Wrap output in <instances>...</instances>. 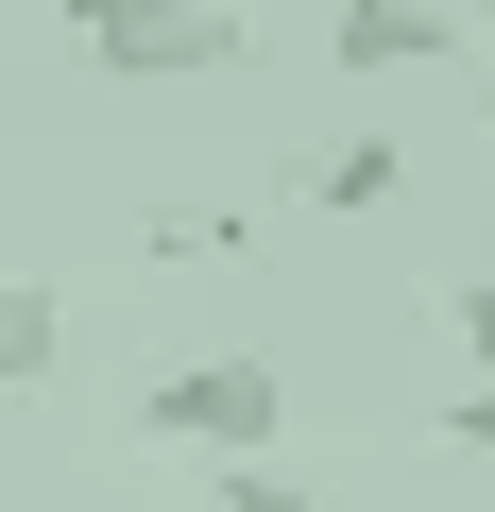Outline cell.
I'll list each match as a JSON object with an SVG mask.
<instances>
[{"mask_svg":"<svg viewBox=\"0 0 495 512\" xmlns=\"http://www.w3.org/2000/svg\"><path fill=\"white\" fill-rule=\"evenodd\" d=\"M52 18L86 35L103 86H222L239 52H257V18H239V0H52Z\"/></svg>","mask_w":495,"mask_h":512,"instance_id":"cell-1","label":"cell"},{"mask_svg":"<svg viewBox=\"0 0 495 512\" xmlns=\"http://www.w3.org/2000/svg\"><path fill=\"white\" fill-rule=\"evenodd\" d=\"M137 427L188 444V461H257V444L291 427V376H274V359H171V376L137 393Z\"/></svg>","mask_w":495,"mask_h":512,"instance_id":"cell-2","label":"cell"},{"mask_svg":"<svg viewBox=\"0 0 495 512\" xmlns=\"http://www.w3.org/2000/svg\"><path fill=\"white\" fill-rule=\"evenodd\" d=\"M461 35H478L461 0H342V35H325V52L376 86V69H427V52H461Z\"/></svg>","mask_w":495,"mask_h":512,"instance_id":"cell-3","label":"cell"},{"mask_svg":"<svg viewBox=\"0 0 495 512\" xmlns=\"http://www.w3.org/2000/svg\"><path fill=\"white\" fill-rule=\"evenodd\" d=\"M52 376H69V291L0 274V393H52Z\"/></svg>","mask_w":495,"mask_h":512,"instance_id":"cell-4","label":"cell"},{"mask_svg":"<svg viewBox=\"0 0 495 512\" xmlns=\"http://www.w3.org/2000/svg\"><path fill=\"white\" fill-rule=\"evenodd\" d=\"M393 188H410V154H393V137H342V154H308V205H325V222H359V205H393Z\"/></svg>","mask_w":495,"mask_h":512,"instance_id":"cell-5","label":"cell"},{"mask_svg":"<svg viewBox=\"0 0 495 512\" xmlns=\"http://www.w3.org/2000/svg\"><path fill=\"white\" fill-rule=\"evenodd\" d=\"M205 478H222V512H325V495H308L274 444H257V461H205Z\"/></svg>","mask_w":495,"mask_h":512,"instance_id":"cell-6","label":"cell"},{"mask_svg":"<svg viewBox=\"0 0 495 512\" xmlns=\"http://www.w3.org/2000/svg\"><path fill=\"white\" fill-rule=\"evenodd\" d=\"M427 444H444V461H495V376H478V393H461V410H444Z\"/></svg>","mask_w":495,"mask_h":512,"instance_id":"cell-7","label":"cell"},{"mask_svg":"<svg viewBox=\"0 0 495 512\" xmlns=\"http://www.w3.org/2000/svg\"><path fill=\"white\" fill-rule=\"evenodd\" d=\"M444 325H461V359L495 376V291H444Z\"/></svg>","mask_w":495,"mask_h":512,"instance_id":"cell-8","label":"cell"},{"mask_svg":"<svg viewBox=\"0 0 495 512\" xmlns=\"http://www.w3.org/2000/svg\"><path fill=\"white\" fill-rule=\"evenodd\" d=\"M478 18H495V0H478Z\"/></svg>","mask_w":495,"mask_h":512,"instance_id":"cell-9","label":"cell"}]
</instances>
